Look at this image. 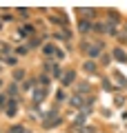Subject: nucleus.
Here are the masks:
<instances>
[{"instance_id": "obj_9", "label": "nucleus", "mask_w": 127, "mask_h": 133, "mask_svg": "<svg viewBox=\"0 0 127 133\" xmlns=\"http://www.w3.org/2000/svg\"><path fill=\"white\" fill-rule=\"evenodd\" d=\"M14 78H16V80H22V78H25V71H16Z\"/></svg>"}, {"instance_id": "obj_6", "label": "nucleus", "mask_w": 127, "mask_h": 133, "mask_svg": "<svg viewBox=\"0 0 127 133\" xmlns=\"http://www.w3.org/2000/svg\"><path fill=\"white\" fill-rule=\"evenodd\" d=\"M89 29H94V24H89V20H83V22H80V31H89Z\"/></svg>"}, {"instance_id": "obj_3", "label": "nucleus", "mask_w": 127, "mask_h": 133, "mask_svg": "<svg viewBox=\"0 0 127 133\" xmlns=\"http://www.w3.org/2000/svg\"><path fill=\"white\" fill-rule=\"evenodd\" d=\"M16 111H18V104H16V100H11L9 104H7V115L11 118V115H16Z\"/></svg>"}, {"instance_id": "obj_13", "label": "nucleus", "mask_w": 127, "mask_h": 133, "mask_svg": "<svg viewBox=\"0 0 127 133\" xmlns=\"http://www.w3.org/2000/svg\"><path fill=\"white\" fill-rule=\"evenodd\" d=\"M0 24H2V20H0Z\"/></svg>"}, {"instance_id": "obj_14", "label": "nucleus", "mask_w": 127, "mask_h": 133, "mask_svg": "<svg viewBox=\"0 0 127 133\" xmlns=\"http://www.w3.org/2000/svg\"><path fill=\"white\" fill-rule=\"evenodd\" d=\"M0 87H2V82H0Z\"/></svg>"}, {"instance_id": "obj_11", "label": "nucleus", "mask_w": 127, "mask_h": 133, "mask_svg": "<svg viewBox=\"0 0 127 133\" xmlns=\"http://www.w3.org/2000/svg\"><path fill=\"white\" fill-rule=\"evenodd\" d=\"M40 84H42V87H47V84H49V80H47V76H42V78H40Z\"/></svg>"}, {"instance_id": "obj_5", "label": "nucleus", "mask_w": 127, "mask_h": 133, "mask_svg": "<svg viewBox=\"0 0 127 133\" xmlns=\"http://www.w3.org/2000/svg\"><path fill=\"white\" fill-rule=\"evenodd\" d=\"M74 78H76V73H74V71H67L65 76H62V84H65V87H67V84H71V82H74Z\"/></svg>"}, {"instance_id": "obj_8", "label": "nucleus", "mask_w": 127, "mask_h": 133, "mask_svg": "<svg viewBox=\"0 0 127 133\" xmlns=\"http://www.w3.org/2000/svg\"><path fill=\"white\" fill-rule=\"evenodd\" d=\"M71 104H74V107H80V104H83V100H80V95H76V98H71Z\"/></svg>"}, {"instance_id": "obj_10", "label": "nucleus", "mask_w": 127, "mask_h": 133, "mask_svg": "<svg viewBox=\"0 0 127 133\" xmlns=\"http://www.w3.org/2000/svg\"><path fill=\"white\" fill-rule=\"evenodd\" d=\"M9 93H11V95H16V93H18V87L11 84V87H9Z\"/></svg>"}, {"instance_id": "obj_1", "label": "nucleus", "mask_w": 127, "mask_h": 133, "mask_svg": "<svg viewBox=\"0 0 127 133\" xmlns=\"http://www.w3.org/2000/svg\"><path fill=\"white\" fill-rule=\"evenodd\" d=\"M45 95H47V89H45V87H40V89L33 91V100H36V102H42V100H45Z\"/></svg>"}, {"instance_id": "obj_2", "label": "nucleus", "mask_w": 127, "mask_h": 133, "mask_svg": "<svg viewBox=\"0 0 127 133\" xmlns=\"http://www.w3.org/2000/svg\"><path fill=\"white\" fill-rule=\"evenodd\" d=\"M85 49H87V53H89V58H96L100 53V44H94V47H87V44H85Z\"/></svg>"}, {"instance_id": "obj_4", "label": "nucleus", "mask_w": 127, "mask_h": 133, "mask_svg": "<svg viewBox=\"0 0 127 133\" xmlns=\"http://www.w3.org/2000/svg\"><path fill=\"white\" fill-rule=\"evenodd\" d=\"M114 58H116L118 62H127V56H125L123 49H114Z\"/></svg>"}, {"instance_id": "obj_12", "label": "nucleus", "mask_w": 127, "mask_h": 133, "mask_svg": "<svg viewBox=\"0 0 127 133\" xmlns=\"http://www.w3.org/2000/svg\"><path fill=\"white\" fill-rule=\"evenodd\" d=\"M80 133H91V127H83V129H80Z\"/></svg>"}, {"instance_id": "obj_7", "label": "nucleus", "mask_w": 127, "mask_h": 133, "mask_svg": "<svg viewBox=\"0 0 127 133\" xmlns=\"http://www.w3.org/2000/svg\"><path fill=\"white\" fill-rule=\"evenodd\" d=\"M85 71H87V73H94L96 71V64H94V62H85Z\"/></svg>"}]
</instances>
